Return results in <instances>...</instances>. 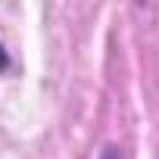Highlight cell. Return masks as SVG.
I'll return each mask as SVG.
<instances>
[{
  "label": "cell",
  "mask_w": 159,
  "mask_h": 159,
  "mask_svg": "<svg viewBox=\"0 0 159 159\" xmlns=\"http://www.w3.org/2000/svg\"><path fill=\"white\" fill-rule=\"evenodd\" d=\"M100 159H122V153H119V147H103V153H100Z\"/></svg>",
  "instance_id": "obj_1"
},
{
  "label": "cell",
  "mask_w": 159,
  "mask_h": 159,
  "mask_svg": "<svg viewBox=\"0 0 159 159\" xmlns=\"http://www.w3.org/2000/svg\"><path fill=\"white\" fill-rule=\"evenodd\" d=\"M10 69V53H7V47L0 44V72H7Z\"/></svg>",
  "instance_id": "obj_2"
}]
</instances>
